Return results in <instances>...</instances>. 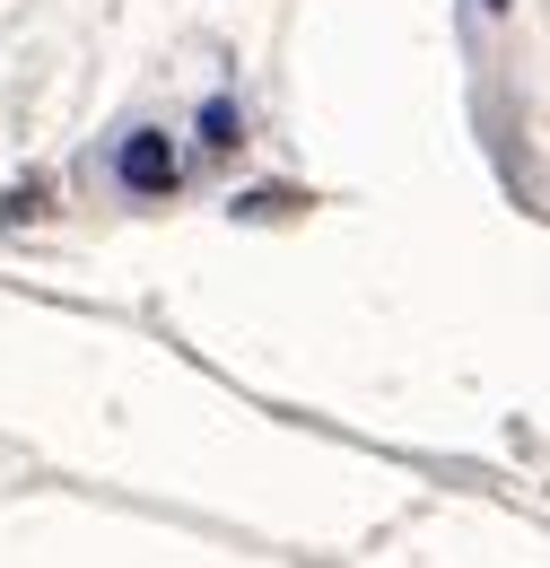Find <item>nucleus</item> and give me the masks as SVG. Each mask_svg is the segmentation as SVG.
I'll return each instance as SVG.
<instances>
[{"label": "nucleus", "instance_id": "1", "mask_svg": "<svg viewBox=\"0 0 550 568\" xmlns=\"http://www.w3.org/2000/svg\"><path fill=\"white\" fill-rule=\"evenodd\" d=\"M123 184H132V193H166V184H175V158H166V141H157V132L123 141Z\"/></svg>", "mask_w": 550, "mask_h": 568}]
</instances>
